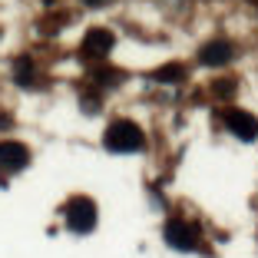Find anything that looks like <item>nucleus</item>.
Wrapping results in <instances>:
<instances>
[{"label":"nucleus","instance_id":"f257e3e1","mask_svg":"<svg viewBox=\"0 0 258 258\" xmlns=\"http://www.w3.org/2000/svg\"><path fill=\"white\" fill-rule=\"evenodd\" d=\"M103 143H106L109 152H136V149H143V129L129 119H116L106 129Z\"/></svg>","mask_w":258,"mask_h":258},{"label":"nucleus","instance_id":"f03ea898","mask_svg":"<svg viewBox=\"0 0 258 258\" xmlns=\"http://www.w3.org/2000/svg\"><path fill=\"white\" fill-rule=\"evenodd\" d=\"M67 225L73 232H80V235L93 232L96 228V202L93 199H73L67 205Z\"/></svg>","mask_w":258,"mask_h":258},{"label":"nucleus","instance_id":"7ed1b4c3","mask_svg":"<svg viewBox=\"0 0 258 258\" xmlns=\"http://www.w3.org/2000/svg\"><path fill=\"white\" fill-rule=\"evenodd\" d=\"M166 242H169V248H175V251H192L199 245V235H196V228H192L189 222L172 219L166 225Z\"/></svg>","mask_w":258,"mask_h":258},{"label":"nucleus","instance_id":"20e7f679","mask_svg":"<svg viewBox=\"0 0 258 258\" xmlns=\"http://www.w3.org/2000/svg\"><path fill=\"white\" fill-rule=\"evenodd\" d=\"M27 162H30V149L23 143H14V139L0 143V169L4 172H20V169H27Z\"/></svg>","mask_w":258,"mask_h":258},{"label":"nucleus","instance_id":"39448f33","mask_svg":"<svg viewBox=\"0 0 258 258\" xmlns=\"http://www.w3.org/2000/svg\"><path fill=\"white\" fill-rule=\"evenodd\" d=\"M225 122H228V129H232L242 143H255V139H258V119H255V116L242 113V109H228Z\"/></svg>","mask_w":258,"mask_h":258},{"label":"nucleus","instance_id":"423d86ee","mask_svg":"<svg viewBox=\"0 0 258 258\" xmlns=\"http://www.w3.org/2000/svg\"><path fill=\"white\" fill-rule=\"evenodd\" d=\"M113 43H116V37L109 30H90L86 33V40H83V53L86 56H106L109 50H113Z\"/></svg>","mask_w":258,"mask_h":258},{"label":"nucleus","instance_id":"0eeeda50","mask_svg":"<svg viewBox=\"0 0 258 258\" xmlns=\"http://www.w3.org/2000/svg\"><path fill=\"white\" fill-rule=\"evenodd\" d=\"M199 60H202L205 67H225V63L232 60V43H225V40L205 43V46H202V53H199Z\"/></svg>","mask_w":258,"mask_h":258},{"label":"nucleus","instance_id":"6e6552de","mask_svg":"<svg viewBox=\"0 0 258 258\" xmlns=\"http://www.w3.org/2000/svg\"><path fill=\"white\" fill-rule=\"evenodd\" d=\"M156 80L159 83H175V80H182V67H162L156 73Z\"/></svg>","mask_w":258,"mask_h":258},{"label":"nucleus","instance_id":"1a4fd4ad","mask_svg":"<svg viewBox=\"0 0 258 258\" xmlns=\"http://www.w3.org/2000/svg\"><path fill=\"white\" fill-rule=\"evenodd\" d=\"M83 4H90V7H103V4H109V0H83Z\"/></svg>","mask_w":258,"mask_h":258}]
</instances>
